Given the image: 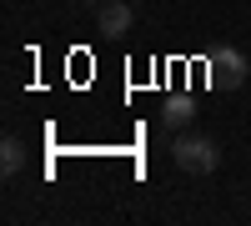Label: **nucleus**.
<instances>
[{"mask_svg":"<svg viewBox=\"0 0 251 226\" xmlns=\"http://www.w3.org/2000/svg\"><path fill=\"white\" fill-rule=\"evenodd\" d=\"M161 116H166V126H171V131H186V126L196 121V100H191V96H171Z\"/></svg>","mask_w":251,"mask_h":226,"instance_id":"obj_4","label":"nucleus"},{"mask_svg":"<svg viewBox=\"0 0 251 226\" xmlns=\"http://www.w3.org/2000/svg\"><path fill=\"white\" fill-rule=\"evenodd\" d=\"M25 156H30V146H25L20 136H5V141H0V171H5V176H15L20 166H25Z\"/></svg>","mask_w":251,"mask_h":226,"instance_id":"obj_5","label":"nucleus"},{"mask_svg":"<svg viewBox=\"0 0 251 226\" xmlns=\"http://www.w3.org/2000/svg\"><path fill=\"white\" fill-rule=\"evenodd\" d=\"M171 161H176L186 176H211L221 166V146H216L211 136H201V131H186V136L171 141Z\"/></svg>","mask_w":251,"mask_h":226,"instance_id":"obj_1","label":"nucleus"},{"mask_svg":"<svg viewBox=\"0 0 251 226\" xmlns=\"http://www.w3.org/2000/svg\"><path fill=\"white\" fill-rule=\"evenodd\" d=\"M206 71H211V86L216 91H241L246 75H251V60L236 46H216L211 55H206Z\"/></svg>","mask_w":251,"mask_h":226,"instance_id":"obj_2","label":"nucleus"},{"mask_svg":"<svg viewBox=\"0 0 251 226\" xmlns=\"http://www.w3.org/2000/svg\"><path fill=\"white\" fill-rule=\"evenodd\" d=\"M80 5H86V10H100V5H106V0H80Z\"/></svg>","mask_w":251,"mask_h":226,"instance_id":"obj_6","label":"nucleus"},{"mask_svg":"<svg viewBox=\"0 0 251 226\" xmlns=\"http://www.w3.org/2000/svg\"><path fill=\"white\" fill-rule=\"evenodd\" d=\"M96 25L106 30V35H126L136 25V10H131V0H106V5L96 10Z\"/></svg>","mask_w":251,"mask_h":226,"instance_id":"obj_3","label":"nucleus"}]
</instances>
